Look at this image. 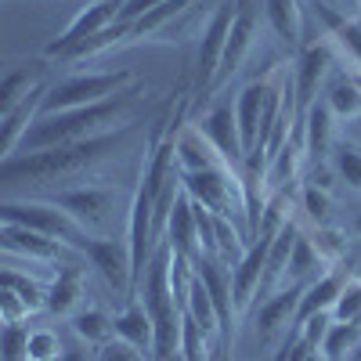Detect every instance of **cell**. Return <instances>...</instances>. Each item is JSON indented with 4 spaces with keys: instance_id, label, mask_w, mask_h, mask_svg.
<instances>
[{
    "instance_id": "e0dca14e",
    "label": "cell",
    "mask_w": 361,
    "mask_h": 361,
    "mask_svg": "<svg viewBox=\"0 0 361 361\" xmlns=\"http://www.w3.org/2000/svg\"><path fill=\"white\" fill-rule=\"evenodd\" d=\"M173 159H177V170L180 173H199V170H214V166H228L224 156L214 148L202 130L195 127H185L177 137H173Z\"/></svg>"
},
{
    "instance_id": "7a4b0ae2",
    "label": "cell",
    "mask_w": 361,
    "mask_h": 361,
    "mask_svg": "<svg viewBox=\"0 0 361 361\" xmlns=\"http://www.w3.org/2000/svg\"><path fill=\"white\" fill-rule=\"evenodd\" d=\"M134 105H137V94L123 90V94L105 98L98 105H83V109H69V112L40 116L33 123V130L22 137L15 156L47 152V148H58V145H73V141H87V137L109 134L112 127H127Z\"/></svg>"
},
{
    "instance_id": "1f68e13d",
    "label": "cell",
    "mask_w": 361,
    "mask_h": 361,
    "mask_svg": "<svg viewBox=\"0 0 361 361\" xmlns=\"http://www.w3.org/2000/svg\"><path fill=\"white\" fill-rule=\"evenodd\" d=\"M311 243H314V250L322 253V260H325L329 267H340V264H343V257H347V235H343L340 228L318 224L314 235H311Z\"/></svg>"
},
{
    "instance_id": "4fadbf2b",
    "label": "cell",
    "mask_w": 361,
    "mask_h": 361,
    "mask_svg": "<svg viewBox=\"0 0 361 361\" xmlns=\"http://www.w3.org/2000/svg\"><path fill=\"white\" fill-rule=\"evenodd\" d=\"M304 289H307V286L289 282V286L275 289V293H271L264 304H260V311H257V336H260V343L282 336L289 325L296 329V311H300V300H304Z\"/></svg>"
},
{
    "instance_id": "30bf717a",
    "label": "cell",
    "mask_w": 361,
    "mask_h": 361,
    "mask_svg": "<svg viewBox=\"0 0 361 361\" xmlns=\"http://www.w3.org/2000/svg\"><path fill=\"white\" fill-rule=\"evenodd\" d=\"M333 69V44L329 40H311L300 47L296 69H293V83H296V98H300V112H307L318 102V90Z\"/></svg>"
},
{
    "instance_id": "836d02e7",
    "label": "cell",
    "mask_w": 361,
    "mask_h": 361,
    "mask_svg": "<svg viewBox=\"0 0 361 361\" xmlns=\"http://www.w3.org/2000/svg\"><path fill=\"white\" fill-rule=\"evenodd\" d=\"M333 166L354 192H361V148L357 145H340L333 156Z\"/></svg>"
},
{
    "instance_id": "6da1fadb",
    "label": "cell",
    "mask_w": 361,
    "mask_h": 361,
    "mask_svg": "<svg viewBox=\"0 0 361 361\" xmlns=\"http://www.w3.org/2000/svg\"><path fill=\"white\" fill-rule=\"evenodd\" d=\"M137 134V123H127V127H116L109 134H98V137H87V141H73V145H58V148H47V152H33V156H11L0 163V180L8 188H18V185H29V188H66L69 180H80L87 170L102 166L109 156H119L130 137Z\"/></svg>"
},
{
    "instance_id": "ab89813d",
    "label": "cell",
    "mask_w": 361,
    "mask_h": 361,
    "mask_svg": "<svg viewBox=\"0 0 361 361\" xmlns=\"http://www.w3.org/2000/svg\"><path fill=\"white\" fill-rule=\"evenodd\" d=\"M98 361H148V354L137 350V347L127 343V340H112V343L98 347Z\"/></svg>"
},
{
    "instance_id": "b9f144b4",
    "label": "cell",
    "mask_w": 361,
    "mask_h": 361,
    "mask_svg": "<svg viewBox=\"0 0 361 361\" xmlns=\"http://www.w3.org/2000/svg\"><path fill=\"white\" fill-rule=\"evenodd\" d=\"M271 361H289V340H286V343H282L275 354H271Z\"/></svg>"
},
{
    "instance_id": "7bdbcfd3",
    "label": "cell",
    "mask_w": 361,
    "mask_h": 361,
    "mask_svg": "<svg viewBox=\"0 0 361 361\" xmlns=\"http://www.w3.org/2000/svg\"><path fill=\"white\" fill-rule=\"evenodd\" d=\"M253 4H257V0H235V8H238V11H243V8H253Z\"/></svg>"
},
{
    "instance_id": "8fae6325",
    "label": "cell",
    "mask_w": 361,
    "mask_h": 361,
    "mask_svg": "<svg viewBox=\"0 0 361 361\" xmlns=\"http://www.w3.org/2000/svg\"><path fill=\"white\" fill-rule=\"evenodd\" d=\"M257 8L260 4H253V8H243L235 15V22H231V33H228V44H224V58H221V69H217V80H214V87H209V98L217 94V90L246 66V58H250V51H253V44H257Z\"/></svg>"
},
{
    "instance_id": "3957f363",
    "label": "cell",
    "mask_w": 361,
    "mask_h": 361,
    "mask_svg": "<svg viewBox=\"0 0 361 361\" xmlns=\"http://www.w3.org/2000/svg\"><path fill=\"white\" fill-rule=\"evenodd\" d=\"M130 69H105V73H80L69 76L62 83L47 87V94L40 102V116H54V112H69V109H83V105H98L105 98L123 94V87L130 83ZM37 116V119H40Z\"/></svg>"
},
{
    "instance_id": "2e32d148",
    "label": "cell",
    "mask_w": 361,
    "mask_h": 361,
    "mask_svg": "<svg viewBox=\"0 0 361 361\" xmlns=\"http://www.w3.org/2000/svg\"><path fill=\"white\" fill-rule=\"evenodd\" d=\"M47 62H51V58H33V62H22V66H15L4 76V83H0V119L11 116L25 98H33V90L44 87Z\"/></svg>"
},
{
    "instance_id": "ee69618b",
    "label": "cell",
    "mask_w": 361,
    "mask_h": 361,
    "mask_svg": "<svg viewBox=\"0 0 361 361\" xmlns=\"http://www.w3.org/2000/svg\"><path fill=\"white\" fill-rule=\"evenodd\" d=\"M354 231H357V235H361V214H357V217H354Z\"/></svg>"
},
{
    "instance_id": "52a82bcc",
    "label": "cell",
    "mask_w": 361,
    "mask_h": 361,
    "mask_svg": "<svg viewBox=\"0 0 361 361\" xmlns=\"http://www.w3.org/2000/svg\"><path fill=\"white\" fill-rule=\"evenodd\" d=\"M0 217L4 224H22V228H33L47 238H58V243H66L69 250H76V243L87 235L66 209H58L54 202H18V199H8L0 206Z\"/></svg>"
},
{
    "instance_id": "277c9868",
    "label": "cell",
    "mask_w": 361,
    "mask_h": 361,
    "mask_svg": "<svg viewBox=\"0 0 361 361\" xmlns=\"http://www.w3.org/2000/svg\"><path fill=\"white\" fill-rule=\"evenodd\" d=\"M47 202H54L87 231V235H112V221H116V188L112 185H80V188H58L54 195H47Z\"/></svg>"
},
{
    "instance_id": "8d00e7d4",
    "label": "cell",
    "mask_w": 361,
    "mask_h": 361,
    "mask_svg": "<svg viewBox=\"0 0 361 361\" xmlns=\"http://www.w3.org/2000/svg\"><path fill=\"white\" fill-rule=\"evenodd\" d=\"M333 311H325V314H311L307 322H300L293 333H300V340H307L311 347H318L322 350V343H325V336H329V329H333Z\"/></svg>"
},
{
    "instance_id": "f546056e",
    "label": "cell",
    "mask_w": 361,
    "mask_h": 361,
    "mask_svg": "<svg viewBox=\"0 0 361 361\" xmlns=\"http://www.w3.org/2000/svg\"><path fill=\"white\" fill-rule=\"evenodd\" d=\"M0 282H4V289H15L22 300L33 311H44L47 307V286L51 282H40V279H29V275H18L15 267H8L4 275H0Z\"/></svg>"
},
{
    "instance_id": "ac0fdd59",
    "label": "cell",
    "mask_w": 361,
    "mask_h": 361,
    "mask_svg": "<svg viewBox=\"0 0 361 361\" xmlns=\"http://www.w3.org/2000/svg\"><path fill=\"white\" fill-rule=\"evenodd\" d=\"M83 286H87V282H83V264L66 260V264L51 275V286H47V307H44V311H51V314H58V318L76 314L80 300H83Z\"/></svg>"
},
{
    "instance_id": "e575fe53",
    "label": "cell",
    "mask_w": 361,
    "mask_h": 361,
    "mask_svg": "<svg viewBox=\"0 0 361 361\" xmlns=\"http://www.w3.org/2000/svg\"><path fill=\"white\" fill-rule=\"evenodd\" d=\"M357 311H361V275H350L340 300H336V307H333V318L336 322H354Z\"/></svg>"
},
{
    "instance_id": "681fc988",
    "label": "cell",
    "mask_w": 361,
    "mask_h": 361,
    "mask_svg": "<svg viewBox=\"0 0 361 361\" xmlns=\"http://www.w3.org/2000/svg\"><path fill=\"white\" fill-rule=\"evenodd\" d=\"M340 4H350V0H340Z\"/></svg>"
},
{
    "instance_id": "4dcf8cb0",
    "label": "cell",
    "mask_w": 361,
    "mask_h": 361,
    "mask_svg": "<svg viewBox=\"0 0 361 361\" xmlns=\"http://www.w3.org/2000/svg\"><path fill=\"white\" fill-rule=\"evenodd\" d=\"M209 336H214V333H206V329H202L192 314H185V333H180V357H185V361H214L217 354L209 350Z\"/></svg>"
},
{
    "instance_id": "d4e9b609",
    "label": "cell",
    "mask_w": 361,
    "mask_h": 361,
    "mask_svg": "<svg viewBox=\"0 0 361 361\" xmlns=\"http://www.w3.org/2000/svg\"><path fill=\"white\" fill-rule=\"evenodd\" d=\"M314 8H318V18L329 25V33H333L343 44V51L350 54V62L361 69V22H350L347 15L333 11V4H325V0H318Z\"/></svg>"
},
{
    "instance_id": "8992f818",
    "label": "cell",
    "mask_w": 361,
    "mask_h": 361,
    "mask_svg": "<svg viewBox=\"0 0 361 361\" xmlns=\"http://www.w3.org/2000/svg\"><path fill=\"white\" fill-rule=\"evenodd\" d=\"M76 253L90 260V267L98 271V275L119 293L134 300V257H130V246L127 238H116V235H83L76 243Z\"/></svg>"
},
{
    "instance_id": "7dc6e473",
    "label": "cell",
    "mask_w": 361,
    "mask_h": 361,
    "mask_svg": "<svg viewBox=\"0 0 361 361\" xmlns=\"http://www.w3.org/2000/svg\"><path fill=\"white\" fill-rule=\"evenodd\" d=\"M44 361H62V357H44Z\"/></svg>"
},
{
    "instance_id": "5b68a950",
    "label": "cell",
    "mask_w": 361,
    "mask_h": 361,
    "mask_svg": "<svg viewBox=\"0 0 361 361\" xmlns=\"http://www.w3.org/2000/svg\"><path fill=\"white\" fill-rule=\"evenodd\" d=\"M235 15H238L235 0H221L217 11L209 15L206 25H202V40H199V54H195V76H192V94L199 102L209 98V87H214V80H217V69H221L224 44H228Z\"/></svg>"
},
{
    "instance_id": "74e56055",
    "label": "cell",
    "mask_w": 361,
    "mask_h": 361,
    "mask_svg": "<svg viewBox=\"0 0 361 361\" xmlns=\"http://www.w3.org/2000/svg\"><path fill=\"white\" fill-rule=\"evenodd\" d=\"M4 361H29V329L25 325H4Z\"/></svg>"
},
{
    "instance_id": "ffe728a7",
    "label": "cell",
    "mask_w": 361,
    "mask_h": 361,
    "mask_svg": "<svg viewBox=\"0 0 361 361\" xmlns=\"http://www.w3.org/2000/svg\"><path fill=\"white\" fill-rule=\"evenodd\" d=\"M350 279V267H333V271H325L322 279H314L307 289H304V300H300V311H296V325L300 322H307L311 314H325V311H333L336 307V300L343 293Z\"/></svg>"
},
{
    "instance_id": "4316f807",
    "label": "cell",
    "mask_w": 361,
    "mask_h": 361,
    "mask_svg": "<svg viewBox=\"0 0 361 361\" xmlns=\"http://www.w3.org/2000/svg\"><path fill=\"white\" fill-rule=\"evenodd\" d=\"M322 98L329 102V109H333L336 119H357L361 116V83L354 76H336L325 87Z\"/></svg>"
},
{
    "instance_id": "603a6c76",
    "label": "cell",
    "mask_w": 361,
    "mask_h": 361,
    "mask_svg": "<svg viewBox=\"0 0 361 361\" xmlns=\"http://www.w3.org/2000/svg\"><path fill=\"white\" fill-rule=\"evenodd\" d=\"M116 340H127L134 343L137 350H152V340H156V325H152V314L145 311L141 300H130V307L123 314H116ZM152 357V354H148Z\"/></svg>"
},
{
    "instance_id": "f6af8a7d",
    "label": "cell",
    "mask_w": 361,
    "mask_h": 361,
    "mask_svg": "<svg viewBox=\"0 0 361 361\" xmlns=\"http://www.w3.org/2000/svg\"><path fill=\"white\" fill-rule=\"evenodd\" d=\"M350 361H361V347H357V350H354V357H350Z\"/></svg>"
},
{
    "instance_id": "f1b7e54d",
    "label": "cell",
    "mask_w": 361,
    "mask_h": 361,
    "mask_svg": "<svg viewBox=\"0 0 361 361\" xmlns=\"http://www.w3.org/2000/svg\"><path fill=\"white\" fill-rule=\"evenodd\" d=\"M185 314H192V318L206 329V333H217V336H224V325H221L217 304H214V296H209V289H206V282H202V279H195V286H192V293H188Z\"/></svg>"
},
{
    "instance_id": "9c48e42d",
    "label": "cell",
    "mask_w": 361,
    "mask_h": 361,
    "mask_svg": "<svg viewBox=\"0 0 361 361\" xmlns=\"http://www.w3.org/2000/svg\"><path fill=\"white\" fill-rule=\"evenodd\" d=\"M0 250L8 257H22L25 264H66L69 260V246L58 243V238H47L33 228L22 224H4L0 228Z\"/></svg>"
},
{
    "instance_id": "f907efd6",
    "label": "cell",
    "mask_w": 361,
    "mask_h": 361,
    "mask_svg": "<svg viewBox=\"0 0 361 361\" xmlns=\"http://www.w3.org/2000/svg\"><path fill=\"white\" fill-rule=\"evenodd\" d=\"M357 83H361V80H357Z\"/></svg>"
},
{
    "instance_id": "ba28073f",
    "label": "cell",
    "mask_w": 361,
    "mask_h": 361,
    "mask_svg": "<svg viewBox=\"0 0 361 361\" xmlns=\"http://www.w3.org/2000/svg\"><path fill=\"white\" fill-rule=\"evenodd\" d=\"M112 22H119V0H87V8L69 22L66 33L44 47V58H62L66 51H73L87 37H98L102 29H109Z\"/></svg>"
},
{
    "instance_id": "5bb4252c",
    "label": "cell",
    "mask_w": 361,
    "mask_h": 361,
    "mask_svg": "<svg viewBox=\"0 0 361 361\" xmlns=\"http://www.w3.org/2000/svg\"><path fill=\"white\" fill-rule=\"evenodd\" d=\"M137 44V22H112L109 29H102L98 37H87L83 44H76L73 51H66L58 62H66V66H83V62H94V58H105L112 51H123Z\"/></svg>"
},
{
    "instance_id": "7402d4cb",
    "label": "cell",
    "mask_w": 361,
    "mask_h": 361,
    "mask_svg": "<svg viewBox=\"0 0 361 361\" xmlns=\"http://www.w3.org/2000/svg\"><path fill=\"white\" fill-rule=\"evenodd\" d=\"M333 109L325 98H318L307 112H304V141H307V156L314 163H325L329 148H333Z\"/></svg>"
},
{
    "instance_id": "60d3db41",
    "label": "cell",
    "mask_w": 361,
    "mask_h": 361,
    "mask_svg": "<svg viewBox=\"0 0 361 361\" xmlns=\"http://www.w3.org/2000/svg\"><path fill=\"white\" fill-rule=\"evenodd\" d=\"M62 361H90V354L76 347V350H66V354H62Z\"/></svg>"
},
{
    "instance_id": "44dd1931",
    "label": "cell",
    "mask_w": 361,
    "mask_h": 361,
    "mask_svg": "<svg viewBox=\"0 0 361 361\" xmlns=\"http://www.w3.org/2000/svg\"><path fill=\"white\" fill-rule=\"evenodd\" d=\"M264 15H267V25L275 29V37L289 51L304 47V15H300V0H264Z\"/></svg>"
},
{
    "instance_id": "d6a6232c",
    "label": "cell",
    "mask_w": 361,
    "mask_h": 361,
    "mask_svg": "<svg viewBox=\"0 0 361 361\" xmlns=\"http://www.w3.org/2000/svg\"><path fill=\"white\" fill-rule=\"evenodd\" d=\"M300 206H304V214L314 221V224H329V214H333V199H329V192L325 188H318V185H307L300 188Z\"/></svg>"
},
{
    "instance_id": "83f0119b",
    "label": "cell",
    "mask_w": 361,
    "mask_h": 361,
    "mask_svg": "<svg viewBox=\"0 0 361 361\" xmlns=\"http://www.w3.org/2000/svg\"><path fill=\"white\" fill-rule=\"evenodd\" d=\"M357 347H361V325L357 322H333V329H329V336L322 343V354L329 361H350Z\"/></svg>"
},
{
    "instance_id": "bcb514c9",
    "label": "cell",
    "mask_w": 361,
    "mask_h": 361,
    "mask_svg": "<svg viewBox=\"0 0 361 361\" xmlns=\"http://www.w3.org/2000/svg\"><path fill=\"white\" fill-rule=\"evenodd\" d=\"M163 361H185V357H180V354H177V357H163Z\"/></svg>"
},
{
    "instance_id": "484cf974",
    "label": "cell",
    "mask_w": 361,
    "mask_h": 361,
    "mask_svg": "<svg viewBox=\"0 0 361 361\" xmlns=\"http://www.w3.org/2000/svg\"><path fill=\"white\" fill-rule=\"evenodd\" d=\"M73 333L87 343V347H105L116 340V318H109L102 307H87L73 314Z\"/></svg>"
},
{
    "instance_id": "9a60e30c",
    "label": "cell",
    "mask_w": 361,
    "mask_h": 361,
    "mask_svg": "<svg viewBox=\"0 0 361 361\" xmlns=\"http://www.w3.org/2000/svg\"><path fill=\"white\" fill-rule=\"evenodd\" d=\"M267 250H271V238H257V243H250L246 257L231 267V289H235V307L238 311H246L253 304V296H260L264 267H267Z\"/></svg>"
},
{
    "instance_id": "7c38bea8",
    "label": "cell",
    "mask_w": 361,
    "mask_h": 361,
    "mask_svg": "<svg viewBox=\"0 0 361 361\" xmlns=\"http://www.w3.org/2000/svg\"><path fill=\"white\" fill-rule=\"evenodd\" d=\"M199 130L214 141V148L224 156V163L235 170V173H246V145H243V134H238V119L228 105H217L202 116Z\"/></svg>"
},
{
    "instance_id": "cb8c5ba5",
    "label": "cell",
    "mask_w": 361,
    "mask_h": 361,
    "mask_svg": "<svg viewBox=\"0 0 361 361\" xmlns=\"http://www.w3.org/2000/svg\"><path fill=\"white\" fill-rule=\"evenodd\" d=\"M325 260L322 253L314 250L311 235H300L296 246H293V257H289V271H286V282H296V286H311L314 279L325 275Z\"/></svg>"
},
{
    "instance_id": "c3c4849f",
    "label": "cell",
    "mask_w": 361,
    "mask_h": 361,
    "mask_svg": "<svg viewBox=\"0 0 361 361\" xmlns=\"http://www.w3.org/2000/svg\"><path fill=\"white\" fill-rule=\"evenodd\" d=\"M354 322H357V325H361V311H357V318H354Z\"/></svg>"
},
{
    "instance_id": "d6986e66",
    "label": "cell",
    "mask_w": 361,
    "mask_h": 361,
    "mask_svg": "<svg viewBox=\"0 0 361 361\" xmlns=\"http://www.w3.org/2000/svg\"><path fill=\"white\" fill-rule=\"evenodd\" d=\"M166 243L173 246V253H185L199 264L202 257V246H199V224H195V206H192V195L180 192L177 202H173V214L166 221Z\"/></svg>"
},
{
    "instance_id": "f35d334b",
    "label": "cell",
    "mask_w": 361,
    "mask_h": 361,
    "mask_svg": "<svg viewBox=\"0 0 361 361\" xmlns=\"http://www.w3.org/2000/svg\"><path fill=\"white\" fill-rule=\"evenodd\" d=\"M0 311H4V325H22L29 314H33V307H29L15 289H4V293H0Z\"/></svg>"
},
{
    "instance_id": "d590c367",
    "label": "cell",
    "mask_w": 361,
    "mask_h": 361,
    "mask_svg": "<svg viewBox=\"0 0 361 361\" xmlns=\"http://www.w3.org/2000/svg\"><path fill=\"white\" fill-rule=\"evenodd\" d=\"M62 340L58 333L51 329H37V333H29V361H44V357H62Z\"/></svg>"
}]
</instances>
